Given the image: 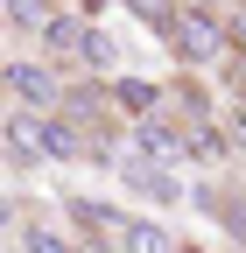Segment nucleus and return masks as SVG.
Masks as SVG:
<instances>
[{
    "mask_svg": "<svg viewBox=\"0 0 246 253\" xmlns=\"http://www.w3.org/2000/svg\"><path fill=\"white\" fill-rule=\"evenodd\" d=\"M113 99H120V113H134V120H155V99H162V91L148 84V78H120V84H113Z\"/></svg>",
    "mask_w": 246,
    "mask_h": 253,
    "instance_id": "nucleus-5",
    "label": "nucleus"
},
{
    "mask_svg": "<svg viewBox=\"0 0 246 253\" xmlns=\"http://www.w3.org/2000/svg\"><path fill=\"white\" fill-rule=\"evenodd\" d=\"M0 91H7L21 113H42V106L64 99V91H56V78L42 71V63H7V71H0Z\"/></svg>",
    "mask_w": 246,
    "mask_h": 253,
    "instance_id": "nucleus-2",
    "label": "nucleus"
},
{
    "mask_svg": "<svg viewBox=\"0 0 246 253\" xmlns=\"http://www.w3.org/2000/svg\"><path fill=\"white\" fill-rule=\"evenodd\" d=\"M71 211H78V225H84V232H113V225H120V218H113L106 204H91V197H78ZM120 232H127V225H120Z\"/></svg>",
    "mask_w": 246,
    "mask_h": 253,
    "instance_id": "nucleus-7",
    "label": "nucleus"
},
{
    "mask_svg": "<svg viewBox=\"0 0 246 253\" xmlns=\"http://www.w3.org/2000/svg\"><path fill=\"white\" fill-rule=\"evenodd\" d=\"M134 141H141V155H155V162H176V155H183V134H176V126H162V120H141Z\"/></svg>",
    "mask_w": 246,
    "mask_h": 253,
    "instance_id": "nucleus-4",
    "label": "nucleus"
},
{
    "mask_svg": "<svg viewBox=\"0 0 246 253\" xmlns=\"http://www.w3.org/2000/svg\"><path fill=\"white\" fill-rule=\"evenodd\" d=\"M134 176V190H141V197H176V183L162 176V169H127Z\"/></svg>",
    "mask_w": 246,
    "mask_h": 253,
    "instance_id": "nucleus-8",
    "label": "nucleus"
},
{
    "mask_svg": "<svg viewBox=\"0 0 246 253\" xmlns=\"http://www.w3.org/2000/svg\"><path fill=\"white\" fill-rule=\"evenodd\" d=\"M169 42H176L183 63H218L232 36L218 28V14H204V7H176V36H169Z\"/></svg>",
    "mask_w": 246,
    "mask_h": 253,
    "instance_id": "nucleus-1",
    "label": "nucleus"
},
{
    "mask_svg": "<svg viewBox=\"0 0 246 253\" xmlns=\"http://www.w3.org/2000/svg\"><path fill=\"white\" fill-rule=\"evenodd\" d=\"M7 155H14V162H49V120L14 113L7 120Z\"/></svg>",
    "mask_w": 246,
    "mask_h": 253,
    "instance_id": "nucleus-3",
    "label": "nucleus"
},
{
    "mask_svg": "<svg viewBox=\"0 0 246 253\" xmlns=\"http://www.w3.org/2000/svg\"><path fill=\"white\" fill-rule=\"evenodd\" d=\"M225 28L239 36V49H246V7H232V14H225Z\"/></svg>",
    "mask_w": 246,
    "mask_h": 253,
    "instance_id": "nucleus-10",
    "label": "nucleus"
},
{
    "mask_svg": "<svg viewBox=\"0 0 246 253\" xmlns=\"http://www.w3.org/2000/svg\"><path fill=\"white\" fill-rule=\"evenodd\" d=\"M84 63H113V36H106V28H91V42H84Z\"/></svg>",
    "mask_w": 246,
    "mask_h": 253,
    "instance_id": "nucleus-9",
    "label": "nucleus"
},
{
    "mask_svg": "<svg viewBox=\"0 0 246 253\" xmlns=\"http://www.w3.org/2000/svg\"><path fill=\"white\" fill-rule=\"evenodd\" d=\"M120 239H127V253H183V246H176L162 225H148V218H134V225L120 232Z\"/></svg>",
    "mask_w": 246,
    "mask_h": 253,
    "instance_id": "nucleus-6",
    "label": "nucleus"
}]
</instances>
